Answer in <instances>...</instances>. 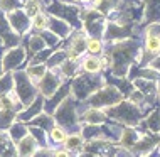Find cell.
I'll return each mask as SVG.
<instances>
[{"label": "cell", "instance_id": "6da1fadb", "mask_svg": "<svg viewBox=\"0 0 160 157\" xmlns=\"http://www.w3.org/2000/svg\"><path fill=\"white\" fill-rule=\"evenodd\" d=\"M106 117H111L113 120L116 122H122L125 125H130V127H133V125L140 123L142 118H143V112L140 110V107L132 102H120L118 105H115V107H111L110 110L106 112Z\"/></svg>", "mask_w": 160, "mask_h": 157}, {"label": "cell", "instance_id": "7a4b0ae2", "mask_svg": "<svg viewBox=\"0 0 160 157\" xmlns=\"http://www.w3.org/2000/svg\"><path fill=\"white\" fill-rule=\"evenodd\" d=\"M137 52H138L137 42H120L113 47L110 56L113 59V73L116 76H125V73L130 66V61L133 59V56Z\"/></svg>", "mask_w": 160, "mask_h": 157}, {"label": "cell", "instance_id": "3957f363", "mask_svg": "<svg viewBox=\"0 0 160 157\" xmlns=\"http://www.w3.org/2000/svg\"><path fill=\"white\" fill-rule=\"evenodd\" d=\"M123 100V93L120 90L113 88V86H105V88L98 90L96 93H93V97L88 100V105H91V108H111L115 105H118Z\"/></svg>", "mask_w": 160, "mask_h": 157}, {"label": "cell", "instance_id": "277c9868", "mask_svg": "<svg viewBox=\"0 0 160 157\" xmlns=\"http://www.w3.org/2000/svg\"><path fill=\"white\" fill-rule=\"evenodd\" d=\"M101 85H103V81H98L91 76L83 75V76H78L74 80V83H72V91H74V95L78 98L84 100V98H88L89 95H93Z\"/></svg>", "mask_w": 160, "mask_h": 157}, {"label": "cell", "instance_id": "5b68a950", "mask_svg": "<svg viewBox=\"0 0 160 157\" xmlns=\"http://www.w3.org/2000/svg\"><path fill=\"white\" fill-rule=\"evenodd\" d=\"M14 81L17 83V91L15 95L19 97V100L22 102L24 105H29L34 100V97H36V93H34V88L31 85V80L27 78V75L24 73H17V75L14 76Z\"/></svg>", "mask_w": 160, "mask_h": 157}, {"label": "cell", "instance_id": "8992f818", "mask_svg": "<svg viewBox=\"0 0 160 157\" xmlns=\"http://www.w3.org/2000/svg\"><path fill=\"white\" fill-rule=\"evenodd\" d=\"M76 115H74V102L71 98L64 100V102L58 107V113H56V120L59 125L64 127H72L76 123Z\"/></svg>", "mask_w": 160, "mask_h": 157}, {"label": "cell", "instance_id": "52a82bcc", "mask_svg": "<svg viewBox=\"0 0 160 157\" xmlns=\"http://www.w3.org/2000/svg\"><path fill=\"white\" fill-rule=\"evenodd\" d=\"M84 47H86L84 34H83V32H78L76 36L71 39V42H69V47H68V51H66L68 59L76 61V59H78V58H79V56L84 52Z\"/></svg>", "mask_w": 160, "mask_h": 157}, {"label": "cell", "instance_id": "ba28073f", "mask_svg": "<svg viewBox=\"0 0 160 157\" xmlns=\"http://www.w3.org/2000/svg\"><path fill=\"white\" fill-rule=\"evenodd\" d=\"M59 85H61V81H59L58 76H54L52 73H46V75L42 76V80L39 81V90L42 91L44 97H51V95L58 90Z\"/></svg>", "mask_w": 160, "mask_h": 157}, {"label": "cell", "instance_id": "9c48e42d", "mask_svg": "<svg viewBox=\"0 0 160 157\" xmlns=\"http://www.w3.org/2000/svg\"><path fill=\"white\" fill-rule=\"evenodd\" d=\"M8 24L14 29V32H24L29 27V17L25 15V12L22 10H14L12 14H8Z\"/></svg>", "mask_w": 160, "mask_h": 157}, {"label": "cell", "instance_id": "30bf717a", "mask_svg": "<svg viewBox=\"0 0 160 157\" xmlns=\"http://www.w3.org/2000/svg\"><path fill=\"white\" fill-rule=\"evenodd\" d=\"M37 142L34 140L32 135H25L24 139H20L19 145H17V155L19 157H31L36 152Z\"/></svg>", "mask_w": 160, "mask_h": 157}, {"label": "cell", "instance_id": "8fae6325", "mask_svg": "<svg viewBox=\"0 0 160 157\" xmlns=\"http://www.w3.org/2000/svg\"><path fill=\"white\" fill-rule=\"evenodd\" d=\"M106 113L98 110V108H89V110H86L83 113V117H81V120L86 122L88 125H99L103 123V122H106Z\"/></svg>", "mask_w": 160, "mask_h": 157}, {"label": "cell", "instance_id": "7c38bea8", "mask_svg": "<svg viewBox=\"0 0 160 157\" xmlns=\"http://www.w3.org/2000/svg\"><path fill=\"white\" fill-rule=\"evenodd\" d=\"M155 144H157V139L153 137H140L138 139V142L135 144V145L132 147V152L133 154H142V155H148V152L155 147Z\"/></svg>", "mask_w": 160, "mask_h": 157}, {"label": "cell", "instance_id": "4fadbf2b", "mask_svg": "<svg viewBox=\"0 0 160 157\" xmlns=\"http://www.w3.org/2000/svg\"><path fill=\"white\" fill-rule=\"evenodd\" d=\"M138 139H140V133L133 128L122 130V133H120V144H122L123 149H132V147L138 142Z\"/></svg>", "mask_w": 160, "mask_h": 157}, {"label": "cell", "instance_id": "5bb4252c", "mask_svg": "<svg viewBox=\"0 0 160 157\" xmlns=\"http://www.w3.org/2000/svg\"><path fill=\"white\" fill-rule=\"evenodd\" d=\"M68 93H69V86H68V85H64L61 90L54 91V95H51V97H52V98H51V102L46 105V112H47V113H52L56 108L59 107L58 103H59V102H64V98H66Z\"/></svg>", "mask_w": 160, "mask_h": 157}, {"label": "cell", "instance_id": "9a60e30c", "mask_svg": "<svg viewBox=\"0 0 160 157\" xmlns=\"http://www.w3.org/2000/svg\"><path fill=\"white\" fill-rule=\"evenodd\" d=\"M25 75L27 78L34 83H39L42 80V76L46 75V66L44 64H31L27 69H25Z\"/></svg>", "mask_w": 160, "mask_h": 157}, {"label": "cell", "instance_id": "2e32d148", "mask_svg": "<svg viewBox=\"0 0 160 157\" xmlns=\"http://www.w3.org/2000/svg\"><path fill=\"white\" fill-rule=\"evenodd\" d=\"M81 137L83 139H91L94 137V140H98V139H103L105 137V130L101 127H98V125H86L83 128V132H81Z\"/></svg>", "mask_w": 160, "mask_h": 157}, {"label": "cell", "instance_id": "e0dca14e", "mask_svg": "<svg viewBox=\"0 0 160 157\" xmlns=\"http://www.w3.org/2000/svg\"><path fill=\"white\" fill-rule=\"evenodd\" d=\"M42 98H36V103L34 105H31L29 107V110H25V112H22V113H19L17 115V118L19 120H22V122H27V120H32V115H36L37 112H41L42 110Z\"/></svg>", "mask_w": 160, "mask_h": 157}, {"label": "cell", "instance_id": "ac0fdd59", "mask_svg": "<svg viewBox=\"0 0 160 157\" xmlns=\"http://www.w3.org/2000/svg\"><path fill=\"white\" fill-rule=\"evenodd\" d=\"M24 59V51L22 49H15V51H10L8 54L5 56V59H3V64H5V68H12V66H19V63Z\"/></svg>", "mask_w": 160, "mask_h": 157}, {"label": "cell", "instance_id": "d6986e66", "mask_svg": "<svg viewBox=\"0 0 160 157\" xmlns=\"http://www.w3.org/2000/svg\"><path fill=\"white\" fill-rule=\"evenodd\" d=\"M64 147H66L68 152H74V150H79L81 147H83V137L81 135H69L66 137V140H64Z\"/></svg>", "mask_w": 160, "mask_h": 157}, {"label": "cell", "instance_id": "ffe728a7", "mask_svg": "<svg viewBox=\"0 0 160 157\" xmlns=\"http://www.w3.org/2000/svg\"><path fill=\"white\" fill-rule=\"evenodd\" d=\"M142 125L147 128H150V130H153V132H160V112L155 110L148 118L142 122Z\"/></svg>", "mask_w": 160, "mask_h": 157}, {"label": "cell", "instance_id": "44dd1931", "mask_svg": "<svg viewBox=\"0 0 160 157\" xmlns=\"http://www.w3.org/2000/svg\"><path fill=\"white\" fill-rule=\"evenodd\" d=\"M15 113L14 110H0V127L2 128H8L15 123Z\"/></svg>", "mask_w": 160, "mask_h": 157}, {"label": "cell", "instance_id": "7402d4cb", "mask_svg": "<svg viewBox=\"0 0 160 157\" xmlns=\"http://www.w3.org/2000/svg\"><path fill=\"white\" fill-rule=\"evenodd\" d=\"M83 69L86 73H98L99 69H101V63H99L98 58H94V56H89V58H86L83 61Z\"/></svg>", "mask_w": 160, "mask_h": 157}, {"label": "cell", "instance_id": "603a6c76", "mask_svg": "<svg viewBox=\"0 0 160 157\" xmlns=\"http://www.w3.org/2000/svg\"><path fill=\"white\" fill-rule=\"evenodd\" d=\"M14 91V80H12L10 75L7 76H0V97L5 93H10Z\"/></svg>", "mask_w": 160, "mask_h": 157}, {"label": "cell", "instance_id": "cb8c5ba5", "mask_svg": "<svg viewBox=\"0 0 160 157\" xmlns=\"http://www.w3.org/2000/svg\"><path fill=\"white\" fill-rule=\"evenodd\" d=\"M25 135H27V128H25L22 123H14V125L10 127V137H12V140L24 139Z\"/></svg>", "mask_w": 160, "mask_h": 157}, {"label": "cell", "instance_id": "d4e9b609", "mask_svg": "<svg viewBox=\"0 0 160 157\" xmlns=\"http://www.w3.org/2000/svg\"><path fill=\"white\" fill-rule=\"evenodd\" d=\"M49 135H51V139H52L54 142H64L66 137H68L66 130H64L62 127H59V125H54V127L49 130Z\"/></svg>", "mask_w": 160, "mask_h": 157}, {"label": "cell", "instance_id": "484cf974", "mask_svg": "<svg viewBox=\"0 0 160 157\" xmlns=\"http://www.w3.org/2000/svg\"><path fill=\"white\" fill-rule=\"evenodd\" d=\"M32 24H34V27H36L37 30H46L47 27H49V20H47V17L44 14H36L32 17Z\"/></svg>", "mask_w": 160, "mask_h": 157}, {"label": "cell", "instance_id": "4316f807", "mask_svg": "<svg viewBox=\"0 0 160 157\" xmlns=\"http://www.w3.org/2000/svg\"><path fill=\"white\" fill-rule=\"evenodd\" d=\"M41 10V2L39 0H27L25 2V15L27 17H34L36 14H39Z\"/></svg>", "mask_w": 160, "mask_h": 157}, {"label": "cell", "instance_id": "83f0119b", "mask_svg": "<svg viewBox=\"0 0 160 157\" xmlns=\"http://www.w3.org/2000/svg\"><path fill=\"white\" fill-rule=\"evenodd\" d=\"M86 49H88L91 54H99L103 49V46H101V41H99L98 37H91V39H88V42H86Z\"/></svg>", "mask_w": 160, "mask_h": 157}, {"label": "cell", "instance_id": "f1b7e54d", "mask_svg": "<svg viewBox=\"0 0 160 157\" xmlns=\"http://www.w3.org/2000/svg\"><path fill=\"white\" fill-rule=\"evenodd\" d=\"M52 122H54V118L51 115H39V117H36L34 118V122L32 123H36V125H41V127H44V128H52L54 125H52Z\"/></svg>", "mask_w": 160, "mask_h": 157}, {"label": "cell", "instance_id": "f546056e", "mask_svg": "<svg viewBox=\"0 0 160 157\" xmlns=\"http://www.w3.org/2000/svg\"><path fill=\"white\" fill-rule=\"evenodd\" d=\"M158 51H160V37L148 36L147 37V52H153V54H157Z\"/></svg>", "mask_w": 160, "mask_h": 157}, {"label": "cell", "instance_id": "4dcf8cb0", "mask_svg": "<svg viewBox=\"0 0 160 157\" xmlns=\"http://www.w3.org/2000/svg\"><path fill=\"white\" fill-rule=\"evenodd\" d=\"M44 46H46V42L42 39V36H32L31 37V51L32 52H39Z\"/></svg>", "mask_w": 160, "mask_h": 157}, {"label": "cell", "instance_id": "1f68e13d", "mask_svg": "<svg viewBox=\"0 0 160 157\" xmlns=\"http://www.w3.org/2000/svg\"><path fill=\"white\" fill-rule=\"evenodd\" d=\"M34 157H51V152L47 150V149H42V150H39L34 154Z\"/></svg>", "mask_w": 160, "mask_h": 157}, {"label": "cell", "instance_id": "d6a6232c", "mask_svg": "<svg viewBox=\"0 0 160 157\" xmlns=\"http://www.w3.org/2000/svg\"><path fill=\"white\" fill-rule=\"evenodd\" d=\"M148 66L152 68V69H157V71H160V58H158V59H155V61H152V63H150Z\"/></svg>", "mask_w": 160, "mask_h": 157}, {"label": "cell", "instance_id": "836d02e7", "mask_svg": "<svg viewBox=\"0 0 160 157\" xmlns=\"http://www.w3.org/2000/svg\"><path fill=\"white\" fill-rule=\"evenodd\" d=\"M54 157H71V155H69L68 150H61V152H58V154H56Z\"/></svg>", "mask_w": 160, "mask_h": 157}, {"label": "cell", "instance_id": "e575fe53", "mask_svg": "<svg viewBox=\"0 0 160 157\" xmlns=\"http://www.w3.org/2000/svg\"><path fill=\"white\" fill-rule=\"evenodd\" d=\"M79 2H89V0H79Z\"/></svg>", "mask_w": 160, "mask_h": 157}, {"label": "cell", "instance_id": "d590c367", "mask_svg": "<svg viewBox=\"0 0 160 157\" xmlns=\"http://www.w3.org/2000/svg\"><path fill=\"white\" fill-rule=\"evenodd\" d=\"M158 88H160V83H158Z\"/></svg>", "mask_w": 160, "mask_h": 157}, {"label": "cell", "instance_id": "8d00e7d4", "mask_svg": "<svg viewBox=\"0 0 160 157\" xmlns=\"http://www.w3.org/2000/svg\"><path fill=\"white\" fill-rule=\"evenodd\" d=\"M150 157H153V155H150Z\"/></svg>", "mask_w": 160, "mask_h": 157}]
</instances>
